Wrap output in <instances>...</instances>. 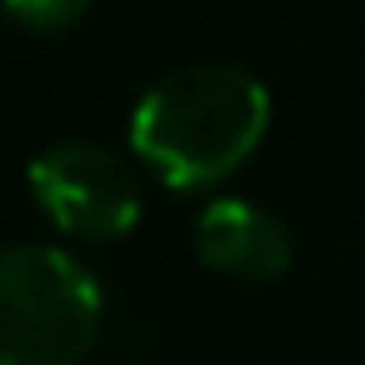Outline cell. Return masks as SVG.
Segmentation results:
<instances>
[{"label": "cell", "instance_id": "3957f363", "mask_svg": "<svg viewBox=\"0 0 365 365\" xmlns=\"http://www.w3.org/2000/svg\"><path fill=\"white\" fill-rule=\"evenodd\" d=\"M41 210L81 240H115L140 220V180L125 155L96 140H61L31 160Z\"/></svg>", "mask_w": 365, "mask_h": 365}, {"label": "cell", "instance_id": "5b68a950", "mask_svg": "<svg viewBox=\"0 0 365 365\" xmlns=\"http://www.w3.org/2000/svg\"><path fill=\"white\" fill-rule=\"evenodd\" d=\"M0 6H6V16H11L16 26L56 36V31L81 26V21L91 16V6H96V0H0Z\"/></svg>", "mask_w": 365, "mask_h": 365}, {"label": "cell", "instance_id": "277c9868", "mask_svg": "<svg viewBox=\"0 0 365 365\" xmlns=\"http://www.w3.org/2000/svg\"><path fill=\"white\" fill-rule=\"evenodd\" d=\"M195 250L235 280H275L290 265V230L255 200H215L195 220Z\"/></svg>", "mask_w": 365, "mask_h": 365}, {"label": "cell", "instance_id": "7a4b0ae2", "mask_svg": "<svg viewBox=\"0 0 365 365\" xmlns=\"http://www.w3.org/2000/svg\"><path fill=\"white\" fill-rule=\"evenodd\" d=\"M96 275L56 245L0 255V365H81L101 335Z\"/></svg>", "mask_w": 365, "mask_h": 365}, {"label": "cell", "instance_id": "6da1fadb", "mask_svg": "<svg viewBox=\"0 0 365 365\" xmlns=\"http://www.w3.org/2000/svg\"><path fill=\"white\" fill-rule=\"evenodd\" d=\"M270 125V91L240 66H185L160 76L135 115L130 150L175 190H200L240 170Z\"/></svg>", "mask_w": 365, "mask_h": 365}]
</instances>
